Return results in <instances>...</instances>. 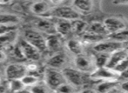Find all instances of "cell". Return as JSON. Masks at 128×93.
<instances>
[{
  "label": "cell",
  "instance_id": "6da1fadb",
  "mask_svg": "<svg viewBox=\"0 0 128 93\" xmlns=\"http://www.w3.org/2000/svg\"><path fill=\"white\" fill-rule=\"evenodd\" d=\"M43 80L47 85L51 91L56 92L58 88L62 84L66 83V78L62 73V71H59L58 69L47 67L46 66L44 70L43 74Z\"/></svg>",
  "mask_w": 128,
  "mask_h": 93
},
{
  "label": "cell",
  "instance_id": "7a4b0ae2",
  "mask_svg": "<svg viewBox=\"0 0 128 93\" xmlns=\"http://www.w3.org/2000/svg\"><path fill=\"white\" fill-rule=\"evenodd\" d=\"M23 37L30 44L35 46L40 52H46V36L36 29L26 30L23 34Z\"/></svg>",
  "mask_w": 128,
  "mask_h": 93
},
{
  "label": "cell",
  "instance_id": "3957f363",
  "mask_svg": "<svg viewBox=\"0 0 128 93\" xmlns=\"http://www.w3.org/2000/svg\"><path fill=\"white\" fill-rule=\"evenodd\" d=\"M17 44L20 49L24 59L27 60L28 62H38L40 60L42 52H40V51L38 50L35 46L27 42L24 37L18 38Z\"/></svg>",
  "mask_w": 128,
  "mask_h": 93
},
{
  "label": "cell",
  "instance_id": "277c9868",
  "mask_svg": "<svg viewBox=\"0 0 128 93\" xmlns=\"http://www.w3.org/2000/svg\"><path fill=\"white\" fill-rule=\"evenodd\" d=\"M89 78L95 81H118L120 72L107 66L98 67L89 74Z\"/></svg>",
  "mask_w": 128,
  "mask_h": 93
},
{
  "label": "cell",
  "instance_id": "5b68a950",
  "mask_svg": "<svg viewBox=\"0 0 128 93\" xmlns=\"http://www.w3.org/2000/svg\"><path fill=\"white\" fill-rule=\"evenodd\" d=\"M80 15L81 14L78 10H75L73 7L59 5V6L52 8L51 11L49 13V17L72 21L75 20V19L80 18Z\"/></svg>",
  "mask_w": 128,
  "mask_h": 93
},
{
  "label": "cell",
  "instance_id": "8992f818",
  "mask_svg": "<svg viewBox=\"0 0 128 93\" xmlns=\"http://www.w3.org/2000/svg\"><path fill=\"white\" fill-rule=\"evenodd\" d=\"M62 73L64 75L66 81L70 85H73L76 88L84 86L86 85V79H84V73L81 72L76 68L66 67L62 70Z\"/></svg>",
  "mask_w": 128,
  "mask_h": 93
},
{
  "label": "cell",
  "instance_id": "52a82bcc",
  "mask_svg": "<svg viewBox=\"0 0 128 93\" xmlns=\"http://www.w3.org/2000/svg\"><path fill=\"white\" fill-rule=\"evenodd\" d=\"M32 26L37 31L42 32L44 35H51L57 33L55 29V24L52 17H37L32 22Z\"/></svg>",
  "mask_w": 128,
  "mask_h": 93
},
{
  "label": "cell",
  "instance_id": "ba28073f",
  "mask_svg": "<svg viewBox=\"0 0 128 93\" xmlns=\"http://www.w3.org/2000/svg\"><path fill=\"white\" fill-rule=\"evenodd\" d=\"M27 73L26 64L22 63H12L6 66L4 76L6 80L21 79Z\"/></svg>",
  "mask_w": 128,
  "mask_h": 93
},
{
  "label": "cell",
  "instance_id": "9c48e42d",
  "mask_svg": "<svg viewBox=\"0 0 128 93\" xmlns=\"http://www.w3.org/2000/svg\"><path fill=\"white\" fill-rule=\"evenodd\" d=\"M74 64L76 69L80 71L83 73H89L91 74L95 69H96V65L93 58H90V57L84 56V55H78L76 56L74 59Z\"/></svg>",
  "mask_w": 128,
  "mask_h": 93
},
{
  "label": "cell",
  "instance_id": "30bf717a",
  "mask_svg": "<svg viewBox=\"0 0 128 93\" xmlns=\"http://www.w3.org/2000/svg\"><path fill=\"white\" fill-rule=\"evenodd\" d=\"M106 31L108 32V35L110 34L116 33L122 30L127 28V24L125 21L120 17H106L103 22Z\"/></svg>",
  "mask_w": 128,
  "mask_h": 93
},
{
  "label": "cell",
  "instance_id": "8fae6325",
  "mask_svg": "<svg viewBox=\"0 0 128 93\" xmlns=\"http://www.w3.org/2000/svg\"><path fill=\"white\" fill-rule=\"evenodd\" d=\"M123 48V44L120 42H116L110 39L109 41L104 40L102 42L94 45V51L96 52H103L107 53V54H112L114 51Z\"/></svg>",
  "mask_w": 128,
  "mask_h": 93
},
{
  "label": "cell",
  "instance_id": "7c38bea8",
  "mask_svg": "<svg viewBox=\"0 0 128 93\" xmlns=\"http://www.w3.org/2000/svg\"><path fill=\"white\" fill-rule=\"evenodd\" d=\"M52 10L51 4L43 0H36L32 3L30 10L36 17H48Z\"/></svg>",
  "mask_w": 128,
  "mask_h": 93
},
{
  "label": "cell",
  "instance_id": "4fadbf2b",
  "mask_svg": "<svg viewBox=\"0 0 128 93\" xmlns=\"http://www.w3.org/2000/svg\"><path fill=\"white\" fill-rule=\"evenodd\" d=\"M55 24L56 32L62 37H69L72 33V21L66 20V19L53 18Z\"/></svg>",
  "mask_w": 128,
  "mask_h": 93
},
{
  "label": "cell",
  "instance_id": "5bb4252c",
  "mask_svg": "<svg viewBox=\"0 0 128 93\" xmlns=\"http://www.w3.org/2000/svg\"><path fill=\"white\" fill-rule=\"evenodd\" d=\"M62 47V37L58 33L46 35V51L52 54L60 51Z\"/></svg>",
  "mask_w": 128,
  "mask_h": 93
},
{
  "label": "cell",
  "instance_id": "9a60e30c",
  "mask_svg": "<svg viewBox=\"0 0 128 93\" xmlns=\"http://www.w3.org/2000/svg\"><path fill=\"white\" fill-rule=\"evenodd\" d=\"M66 64V57L63 52H56L53 53L46 62L47 67L54 68V69L60 70L64 67V65Z\"/></svg>",
  "mask_w": 128,
  "mask_h": 93
},
{
  "label": "cell",
  "instance_id": "2e32d148",
  "mask_svg": "<svg viewBox=\"0 0 128 93\" xmlns=\"http://www.w3.org/2000/svg\"><path fill=\"white\" fill-rule=\"evenodd\" d=\"M128 56V50L125 48H121V49L118 50V51H114L112 54H110L109 60L106 64V66L112 69H114L120 62Z\"/></svg>",
  "mask_w": 128,
  "mask_h": 93
},
{
  "label": "cell",
  "instance_id": "e0dca14e",
  "mask_svg": "<svg viewBox=\"0 0 128 93\" xmlns=\"http://www.w3.org/2000/svg\"><path fill=\"white\" fill-rule=\"evenodd\" d=\"M19 37L18 30H14V31H9L4 35L0 36V48L5 50L9 46L12 45L17 42L18 38Z\"/></svg>",
  "mask_w": 128,
  "mask_h": 93
},
{
  "label": "cell",
  "instance_id": "ac0fdd59",
  "mask_svg": "<svg viewBox=\"0 0 128 93\" xmlns=\"http://www.w3.org/2000/svg\"><path fill=\"white\" fill-rule=\"evenodd\" d=\"M22 18L18 15L10 12H0V24L10 26H18Z\"/></svg>",
  "mask_w": 128,
  "mask_h": 93
},
{
  "label": "cell",
  "instance_id": "d6986e66",
  "mask_svg": "<svg viewBox=\"0 0 128 93\" xmlns=\"http://www.w3.org/2000/svg\"><path fill=\"white\" fill-rule=\"evenodd\" d=\"M94 3L92 0H73L72 7L79 13H90L92 10Z\"/></svg>",
  "mask_w": 128,
  "mask_h": 93
},
{
  "label": "cell",
  "instance_id": "ffe728a7",
  "mask_svg": "<svg viewBox=\"0 0 128 93\" xmlns=\"http://www.w3.org/2000/svg\"><path fill=\"white\" fill-rule=\"evenodd\" d=\"M107 37L102 35H98V34L92 33L89 31H84L81 35V42L83 44H97L102 41L106 40Z\"/></svg>",
  "mask_w": 128,
  "mask_h": 93
},
{
  "label": "cell",
  "instance_id": "44dd1931",
  "mask_svg": "<svg viewBox=\"0 0 128 93\" xmlns=\"http://www.w3.org/2000/svg\"><path fill=\"white\" fill-rule=\"evenodd\" d=\"M67 49L75 56L83 54V50H84V44L81 42V40L76 38H71L67 41Z\"/></svg>",
  "mask_w": 128,
  "mask_h": 93
},
{
  "label": "cell",
  "instance_id": "7402d4cb",
  "mask_svg": "<svg viewBox=\"0 0 128 93\" xmlns=\"http://www.w3.org/2000/svg\"><path fill=\"white\" fill-rule=\"evenodd\" d=\"M86 31L108 37V32L106 31L104 24L101 22H98V21H94V22H92L91 24H87V28H86Z\"/></svg>",
  "mask_w": 128,
  "mask_h": 93
},
{
  "label": "cell",
  "instance_id": "603a6c76",
  "mask_svg": "<svg viewBox=\"0 0 128 93\" xmlns=\"http://www.w3.org/2000/svg\"><path fill=\"white\" fill-rule=\"evenodd\" d=\"M118 87V81H100L95 91L98 92H110Z\"/></svg>",
  "mask_w": 128,
  "mask_h": 93
},
{
  "label": "cell",
  "instance_id": "cb8c5ba5",
  "mask_svg": "<svg viewBox=\"0 0 128 93\" xmlns=\"http://www.w3.org/2000/svg\"><path fill=\"white\" fill-rule=\"evenodd\" d=\"M7 86H8V91L10 92H23L26 89L24 85L23 84L21 79H12L6 80Z\"/></svg>",
  "mask_w": 128,
  "mask_h": 93
},
{
  "label": "cell",
  "instance_id": "d4e9b609",
  "mask_svg": "<svg viewBox=\"0 0 128 93\" xmlns=\"http://www.w3.org/2000/svg\"><path fill=\"white\" fill-rule=\"evenodd\" d=\"M107 38L116 41V42L122 43V44L128 42V28H126L122 31L116 32V33L110 34V35H108Z\"/></svg>",
  "mask_w": 128,
  "mask_h": 93
},
{
  "label": "cell",
  "instance_id": "484cf974",
  "mask_svg": "<svg viewBox=\"0 0 128 93\" xmlns=\"http://www.w3.org/2000/svg\"><path fill=\"white\" fill-rule=\"evenodd\" d=\"M72 32L78 35H82L87 28V24L84 21L81 20L80 18L75 19L72 21Z\"/></svg>",
  "mask_w": 128,
  "mask_h": 93
},
{
  "label": "cell",
  "instance_id": "4316f807",
  "mask_svg": "<svg viewBox=\"0 0 128 93\" xmlns=\"http://www.w3.org/2000/svg\"><path fill=\"white\" fill-rule=\"evenodd\" d=\"M110 54L107 53H103V52H96L94 55V63L96 67H103V66H106L109 60Z\"/></svg>",
  "mask_w": 128,
  "mask_h": 93
},
{
  "label": "cell",
  "instance_id": "83f0119b",
  "mask_svg": "<svg viewBox=\"0 0 128 93\" xmlns=\"http://www.w3.org/2000/svg\"><path fill=\"white\" fill-rule=\"evenodd\" d=\"M21 80H22V82L24 85V86L28 89V88H30V87H32V85H35V84H37L39 80H41V78H39V77H37L33 74L26 73V74L24 75L22 78H21Z\"/></svg>",
  "mask_w": 128,
  "mask_h": 93
},
{
  "label": "cell",
  "instance_id": "f1b7e54d",
  "mask_svg": "<svg viewBox=\"0 0 128 93\" xmlns=\"http://www.w3.org/2000/svg\"><path fill=\"white\" fill-rule=\"evenodd\" d=\"M29 92H51V90L49 89V87L47 86L44 81L43 79L39 80L37 84H35L34 85H32V87L28 88Z\"/></svg>",
  "mask_w": 128,
  "mask_h": 93
},
{
  "label": "cell",
  "instance_id": "f546056e",
  "mask_svg": "<svg viewBox=\"0 0 128 93\" xmlns=\"http://www.w3.org/2000/svg\"><path fill=\"white\" fill-rule=\"evenodd\" d=\"M76 90H77L76 87H74L73 85H70L69 83L66 82V83L62 84V85L56 90V92H73Z\"/></svg>",
  "mask_w": 128,
  "mask_h": 93
},
{
  "label": "cell",
  "instance_id": "4dcf8cb0",
  "mask_svg": "<svg viewBox=\"0 0 128 93\" xmlns=\"http://www.w3.org/2000/svg\"><path fill=\"white\" fill-rule=\"evenodd\" d=\"M127 69H128V56L125 58V59L122 60V61L114 68V70H116V71L120 73L124 71H126V70H127Z\"/></svg>",
  "mask_w": 128,
  "mask_h": 93
},
{
  "label": "cell",
  "instance_id": "1f68e13d",
  "mask_svg": "<svg viewBox=\"0 0 128 93\" xmlns=\"http://www.w3.org/2000/svg\"><path fill=\"white\" fill-rule=\"evenodd\" d=\"M18 26H10V25H3V24H0V36L4 35V34L7 33L9 31H14V30H17Z\"/></svg>",
  "mask_w": 128,
  "mask_h": 93
},
{
  "label": "cell",
  "instance_id": "d6a6232c",
  "mask_svg": "<svg viewBox=\"0 0 128 93\" xmlns=\"http://www.w3.org/2000/svg\"><path fill=\"white\" fill-rule=\"evenodd\" d=\"M8 58V56H7L6 51H4V49H1L0 48V64L5 62Z\"/></svg>",
  "mask_w": 128,
  "mask_h": 93
},
{
  "label": "cell",
  "instance_id": "836d02e7",
  "mask_svg": "<svg viewBox=\"0 0 128 93\" xmlns=\"http://www.w3.org/2000/svg\"><path fill=\"white\" fill-rule=\"evenodd\" d=\"M66 0H48V3L50 4L53 5L54 7L56 6H59V5H62V3H64Z\"/></svg>",
  "mask_w": 128,
  "mask_h": 93
},
{
  "label": "cell",
  "instance_id": "e575fe53",
  "mask_svg": "<svg viewBox=\"0 0 128 93\" xmlns=\"http://www.w3.org/2000/svg\"><path fill=\"white\" fill-rule=\"evenodd\" d=\"M120 89L123 92H128V80H124L123 83H121L120 85Z\"/></svg>",
  "mask_w": 128,
  "mask_h": 93
},
{
  "label": "cell",
  "instance_id": "d590c367",
  "mask_svg": "<svg viewBox=\"0 0 128 93\" xmlns=\"http://www.w3.org/2000/svg\"><path fill=\"white\" fill-rule=\"evenodd\" d=\"M123 78L124 80H128V69L120 73V79Z\"/></svg>",
  "mask_w": 128,
  "mask_h": 93
},
{
  "label": "cell",
  "instance_id": "8d00e7d4",
  "mask_svg": "<svg viewBox=\"0 0 128 93\" xmlns=\"http://www.w3.org/2000/svg\"><path fill=\"white\" fill-rule=\"evenodd\" d=\"M114 4H123L128 5V0H113Z\"/></svg>",
  "mask_w": 128,
  "mask_h": 93
},
{
  "label": "cell",
  "instance_id": "74e56055",
  "mask_svg": "<svg viewBox=\"0 0 128 93\" xmlns=\"http://www.w3.org/2000/svg\"><path fill=\"white\" fill-rule=\"evenodd\" d=\"M15 0H2V3L4 5H8V4H10L12 3Z\"/></svg>",
  "mask_w": 128,
  "mask_h": 93
},
{
  "label": "cell",
  "instance_id": "f35d334b",
  "mask_svg": "<svg viewBox=\"0 0 128 93\" xmlns=\"http://www.w3.org/2000/svg\"><path fill=\"white\" fill-rule=\"evenodd\" d=\"M4 80H3V75H2V73H1V71H0V83H2Z\"/></svg>",
  "mask_w": 128,
  "mask_h": 93
},
{
  "label": "cell",
  "instance_id": "ab89813d",
  "mask_svg": "<svg viewBox=\"0 0 128 93\" xmlns=\"http://www.w3.org/2000/svg\"><path fill=\"white\" fill-rule=\"evenodd\" d=\"M23 1H24V2H34V1H36V0H23Z\"/></svg>",
  "mask_w": 128,
  "mask_h": 93
},
{
  "label": "cell",
  "instance_id": "60d3db41",
  "mask_svg": "<svg viewBox=\"0 0 128 93\" xmlns=\"http://www.w3.org/2000/svg\"><path fill=\"white\" fill-rule=\"evenodd\" d=\"M4 6V4H3V3H0V10H1V9H3Z\"/></svg>",
  "mask_w": 128,
  "mask_h": 93
},
{
  "label": "cell",
  "instance_id": "b9f144b4",
  "mask_svg": "<svg viewBox=\"0 0 128 93\" xmlns=\"http://www.w3.org/2000/svg\"><path fill=\"white\" fill-rule=\"evenodd\" d=\"M0 3H2V0H0Z\"/></svg>",
  "mask_w": 128,
  "mask_h": 93
}]
</instances>
